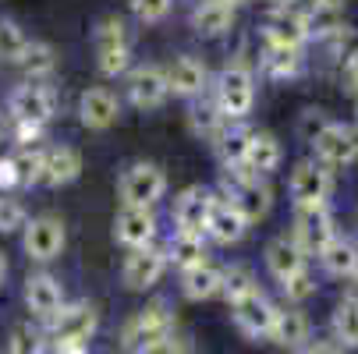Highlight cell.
I'll return each instance as SVG.
<instances>
[{
  "label": "cell",
  "mask_w": 358,
  "mask_h": 354,
  "mask_svg": "<svg viewBox=\"0 0 358 354\" xmlns=\"http://www.w3.org/2000/svg\"><path fill=\"white\" fill-rule=\"evenodd\" d=\"M54 354H89L82 344H71V347H54Z\"/></svg>",
  "instance_id": "47"
},
{
  "label": "cell",
  "mask_w": 358,
  "mask_h": 354,
  "mask_svg": "<svg viewBox=\"0 0 358 354\" xmlns=\"http://www.w3.org/2000/svg\"><path fill=\"white\" fill-rule=\"evenodd\" d=\"M25 305L36 319H54L61 309H64V287L57 276H50V273H32L25 280Z\"/></svg>",
  "instance_id": "21"
},
{
  "label": "cell",
  "mask_w": 358,
  "mask_h": 354,
  "mask_svg": "<svg viewBox=\"0 0 358 354\" xmlns=\"http://www.w3.org/2000/svg\"><path fill=\"white\" fill-rule=\"evenodd\" d=\"M320 263H323V270H327L330 276H337V280L358 276V244L337 234V237L320 251Z\"/></svg>",
  "instance_id": "31"
},
{
  "label": "cell",
  "mask_w": 358,
  "mask_h": 354,
  "mask_svg": "<svg viewBox=\"0 0 358 354\" xmlns=\"http://www.w3.org/2000/svg\"><path fill=\"white\" fill-rule=\"evenodd\" d=\"M167 266H171L167 248H157V244L131 248L128 259H124V270H121V280H124L128 290H149V287L160 283V276L167 273Z\"/></svg>",
  "instance_id": "14"
},
{
  "label": "cell",
  "mask_w": 358,
  "mask_h": 354,
  "mask_svg": "<svg viewBox=\"0 0 358 354\" xmlns=\"http://www.w3.org/2000/svg\"><path fill=\"white\" fill-rule=\"evenodd\" d=\"M43 138V128L39 124H22V121H15V142L18 145H36Z\"/></svg>",
  "instance_id": "44"
},
{
  "label": "cell",
  "mask_w": 358,
  "mask_h": 354,
  "mask_svg": "<svg viewBox=\"0 0 358 354\" xmlns=\"http://www.w3.org/2000/svg\"><path fill=\"white\" fill-rule=\"evenodd\" d=\"M121 117V99L114 96V89L107 85H92L78 96V121L89 131H103Z\"/></svg>",
  "instance_id": "17"
},
{
  "label": "cell",
  "mask_w": 358,
  "mask_h": 354,
  "mask_svg": "<svg viewBox=\"0 0 358 354\" xmlns=\"http://www.w3.org/2000/svg\"><path fill=\"white\" fill-rule=\"evenodd\" d=\"M210 209H213V191H210V188H202V184L185 188V191L178 195V202H174V223H178V230L206 234Z\"/></svg>",
  "instance_id": "18"
},
{
  "label": "cell",
  "mask_w": 358,
  "mask_h": 354,
  "mask_svg": "<svg viewBox=\"0 0 358 354\" xmlns=\"http://www.w3.org/2000/svg\"><path fill=\"white\" fill-rule=\"evenodd\" d=\"M4 276H8V259H4V251H0V283H4Z\"/></svg>",
  "instance_id": "48"
},
{
  "label": "cell",
  "mask_w": 358,
  "mask_h": 354,
  "mask_svg": "<svg viewBox=\"0 0 358 354\" xmlns=\"http://www.w3.org/2000/svg\"><path fill=\"white\" fill-rule=\"evenodd\" d=\"M167 78H171V96H181V99H188V103L192 99H202L206 89H210V68L192 54H181L167 68Z\"/></svg>",
  "instance_id": "20"
},
{
  "label": "cell",
  "mask_w": 358,
  "mask_h": 354,
  "mask_svg": "<svg viewBox=\"0 0 358 354\" xmlns=\"http://www.w3.org/2000/svg\"><path fill=\"white\" fill-rule=\"evenodd\" d=\"M181 294L188 301H210V297L224 294V270H217L210 259L192 270H181Z\"/></svg>",
  "instance_id": "27"
},
{
  "label": "cell",
  "mask_w": 358,
  "mask_h": 354,
  "mask_svg": "<svg viewBox=\"0 0 358 354\" xmlns=\"http://www.w3.org/2000/svg\"><path fill=\"white\" fill-rule=\"evenodd\" d=\"M266 270L277 283H284V280L309 270V256L301 251V244L294 237H273L266 244Z\"/></svg>",
  "instance_id": "22"
},
{
  "label": "cell",
  "mask_w": 358,
  "mask_h": 354,
  "mask_svg": "<svg viewBox=\"0 0 358 354\" xmlns=\"http://www.w3.org/2000/svg\"><path fill=\"white\" fill-rule=\"evenodd\" d=\"M114 237L124 244V248H145L157 241V213L152 206H124L114 216Z\"/></svg>",
  "instance_id": "16"
},
{
  "label": "cell",
  "mask_w": 358,
  "mask_h": 354,
  "mask_svg": "<svg viewBox=\"0 0 358 354\" xmlns=\"http://www.w3.org/2000/svg\"><path fill=\"white\" fill-rule=\"evenodd\" d=\"M248 230V220L241 216V209L224 195L213 191V209H210V223H206V237L217 244H238Z\"/></svg>",
  "instance_id": "19"
},
{
  "label": "cell",
  "mask_w": 358,
  "mask_h": 354,
  "mask_svg": "<svg viewBox=\"0 0 358 354\" xmlns=\"http://www.w3.org/2000/svg\"><path fill=\"white\" fill-rule=\"evenodd\" d=\"M234 15H238V8L231 4V0H195V8H192V29L202 39H220L224 32H231Z\"/></svg>",
  "instance_id": "23"
},
{
  "label": "cell",
  "mask_w": 358,
  "mask_h": 354,
  "mask_svg": "<svg viewBox=\"0 0 358 354\" xmlns=\"http://www.w3.org/2000/svg\"><path fill=\"white\" fill-rule=\"evenodd\" d=\"M171 4L174 0H131V11L142 25H157L171 15Z\"/></svg>",
  "instance_id": "39"
},
{
  "label": "cell",
  "mask_w": 358,
  "mask_h": 354,
  "mask_svg": "<svg viewBox=\"0 0 358 354\" xmlns=\"http://www.w3.org/2000/svg\"><path fill=\"white\" fill-rule=\"evenodd\" d=\"M270 340L280 344V347H287V351H305V347H309V340H313L305 312H298V309H280Z\"/></svg>",
  "instance_id": "30"
},
{
  "label": "cell",
  "mask_w": 358,
  "mask_h": 354,
  "mask_svg": "<svg viewBox=\"0 0 358 354\" xmlns=\"http://www.w3.org/2000/svg\"><path fill=\"white\" fill-rule=\"evenodd\" d=\"M29 216H25V206L11 195H0V234H15V230H25Z\"/></svg>",
  "instance_id": "38"
},
{
  "label": "cell",
  "mask_w": 358,
  "mask_h": 354,
  "mask_svg": "<svg viewBox=\"0 0 358 354\" xmlns=\"http://www.w3.org/2000/svg\"><path fill=\"white\" fill-rule=\"evenodd\" d=\"M301 354H344V347L337 340H309V347Z\"/></svg>",
  "instance_id": "46"
},
{
  "label": "cell",
  "mask_w": 358,
  "mask_h": 354,
  "mask_svg": "<svg viewBox=\"0 0 358 354\" xmlns=\"http://www.w3.org/2000/svg\"><path fill=\"white\" fill-rule=\"evenodd\" d=\"M178 337V319L164 301H152L142 312H135L121 330L124 354H164L167 344Z\"/></svg>",
  "instance_id": "1"
},
{
  "label": "cell",
  "mask_w": 358,
  "mask_h": 354,
  "mask_svg": "<svg viewBox=\"0 0 358 354\" xmlns=\"http://www.w3.org/2000/svg\"><path fill=\"white\" fill-rule=\"evenodd\" d=\"M277 305L263 294V290H252L245 294L241 301L231 305V316H234V326L248 337V340H263L273 333V323H277Z\"/></svg>",
  "instance_id": "15"
},
{
  "label": "cell",
  "mask_w": 358,
  "mask_h": 354,
  "mask_svg": "<svg viewBox=\"0 0 358 354\" xmlns=\"http://www.w3.org/2000/svg\"><path fill=\"white\" fill-rule=\"evenodd\" d=\"M99 326V312L89 301H75V305H64L54 319H50V344L54 347H71V344H89L92 333Z\"/></svg>",
  "instance_id": "9"
},
{
  "label": "cell",
  "mask_w": 358,
  "mask_h": 354,
  "mask_svg": "<svg viewBox=\"0 0 358 354\" xmlns=\"http://www.w3.org/2000/svg\"><path fill=\"white\" fill-rule=\"evenodd\" d=\"M68 244V230H64V220L57 216H36L25 223L22 230V248L32 263H54Z\"/></svg>",
  "instance_id": "12"
},
{
  "label": "cell",
  "mask_w": 358,
  "mask_h": 354,
  "mask_svg": "<svg viewBox=\"0 0 358 354\" xmlns=\"http://www.w3.org/2000/svg\"><path fill=\"white\" fill-rule=\"evenodd\" d=\"M259 71L273 82H291L305 71V50L298 46H277V43H263L259 54Z\"/></svg>",
  "instance_id": "25"
},
{
  "label": "cell",
  "mask_w": 358,
  "mask_h": 354,
  "mask_svg": "<svg viewBox=\"0 0 358 354\" xmlns=\"http://www.w3.org/2000/svg\"><path fill=\"white\" fill-rule=\"evenodd\" d=\"M11 188H22V184H18V167H15V156H0V195H8Z\"/></svg>",
  "instance_id": "43"
},
{
  "label": "cell",
  "mask_w": 358,
  "mask_h": 354,
  "mask_svg": "<svg viewBox=\"0 0 358 354\" xmlns=\"http://www.w3.org/2000/svg\"><path fill=\"white\" fill-rule=\"evenodd\" d=\"M252 290H259V283H255L248 266H227L224 270V297L231 301V305L241 301L245 294H252Z\"/></svg>",
  "instance_id": "37"
},
{
  "label": "cell",
  "mask_w": 358,
  "mask_h": 354,
  "mask_svg": "<svg viewBox=\"0 0 358 354\" xmlns=\"http://www.w3.org/2000/svg\"><path fill=\"white\" fill-rule=\"evenodd\" d=\"M231 124V117L217 107V99L213 96H202V99H192V107H188V131L202 142H217L220 131Z\"/></svg>",
  "instance_id": "26"
},
{
  "label": "cell",
  "mask_w": 358,
  "mask_h": 354,
  "mask_svg": "<svg viewBox=\"0 0 358 354\" xmlns=\"http://www.w3.org/2000/svg\"><path fill=\"white\" fill-rule=\"evenodd\" d=\"M284 160V145L273 131H263V128H252V138H248V156H245V167L241 170H252L259 177H270L277 174Z\"/></svg>",
  "instance_id": "24"
},
{
  "label": "cell",
  "mask_w": 358,
  "mask_h": 354,
  "mask_svg": "<svg viewBox=\"0 0 358 354\" xmlns=\"http://www.w3.org/2000/svg\"><path fill=\"white\" fill-rule=\"evenodd\" d=\"M284 4H294V0H270V8H284Z\"/></svg>",
  "instance_id": "49"
},
{
  "label": "cell",
  "mask_w": 358,
  "mask_h": 354,
  "mask_svg": "<svg viewBox=\"0 0 358 354\" xmlns=\"http://www.w3.org/2000/svg\"><path fill=\"white\" fill-rule=\"evenodd\" d=\"M15 167H18V184H22V188L43 184L46 149H43L39 142H36V145H18V153H15Z\"/></svg>",
  "instance_id": "35"
},
{
  "label": "cell",
  "mask_w": 358,
  "mask_h": 354,
  "mask_svg": "<svg viewBox=\"0 0 358 354\" xmlns=\"http://www.w3.org/2000/svg\"><path fill=\"white\" fill-rule=\"evenodd\" d=\"M213 99L231 121H245L255 107V71L245 61H231L213 78Z\"/></svg>",
  "instance_id": "3"
},
{
  "label": "cell",
  "mask_w": 358,
  "mask_h": 354,
  "mask_svg": "<svg viewBox=\"0 0 358 354\" xmlns=\"http://www.w3.org/2000/svg\"><path fill=\"white\" fill-rule=\"evenodd\" d=\"M82 174V153L71 145H54L46 149V170H43V184L46 188H64L71 181H78Z\"/></svg>",
  "instance_id": "29"
},
{
  "label": "cell",
  "mask_w": 358,
  "mask_h": 354,
  "mask_svg": "<svg viewBox=\"0 0 358 354\" xmlns=\"http://www.w3.org/2000/svg\"><path fill=\"white\" fill-rule=\"evenodd\" d=\"M220 191L241 209V216H245L248 223L263 220V216L273 209V188L266 184V177L252 174V170H224Z\"/></svg>",
  "instance_id": "4"
},
{
  "label": "cell",
  "mask_w": 358,
  "mask_h": 354,
  "mask_svg": "<svg viewBox=\"0 0 358 354\" xmlns=\"http://www.w3.org/2000/svg\"><path fill=\"white\" fill-rule=\"evenodd\" d=\"M39 333H32L29 326L15 330V340H11V354H39Z\"/></svg>",
  "instance_id": "42"
},
{
  "label": "cell",
  "mask_w": 358,
  "mask_h": 354,
  "mask_svg": "<svg viewBox=\"0 0 358 354\" xmlns=\"http://www.w3.org/2000/svg\"><path fill=\"white\" fill-rule=\"evenodd\" d=\"M280 287H284V297H287V301H305V297L316 294V280H313L309 270L298 273V276H291V280H284Z\"/></svg>",
  "instance_id": "40"
},
{
  "label": "cell",
  "mask_w": 358,
  "mask_h": 354,
  "mask_svg": "<svg viewBox=\"0 0 358 354\" xmlns=\"http://www.w3.org/2000/svg\"><path fill=\"white\" fill-rule=\"evenodd\" d=\"M8 110H11V121L46 128L57 114V92L50 82H22L8 99Z\"/></svg>",
  "instance_id": "6"
},
{
  "label": "cell",
  "mask_w": 358,
  "mask_h": 354,
  "mask_svg": "<svg viewBox=\"0 0 358 354\" xmlns=\"http://www.w3.org/2000/svg\"><path fill=\"white\" fill-rule=\"evenodd\" d=\"M231 4H234V8H241V4H252V0H231Z\"/></svg>",
  "instance_id": "50"
},
{
  "label": "cell",
  "mask_w": 358,
  "mask_h": 354,
  "mask_svg": "<svg viewBox=\"0 0 358 354\" xmlns=\"http://www.w3.org/2000/svg\"><path fill=\"white\" fill-rule=\"evenodd\" d=\"M287 191H291L294 209L327 206L330 195H334V170H330L327 163H320L316 156H313V160H301V163H294V170H291Z\"/></svg>",
  "instance_id": "5"
},
{
  "label": "cell",
  "mask_w": 358,
  "mask_h": 354,
  "mask_svg": "<svg viewBox=\"0 0 358 354\" xmlns=\"http://www.w3.org/2000/svg\"><path fill=\"white\" fill-rule=\"evenodd\" d=\"M327 124H330V121L323 117V110H305L301 121H298V135H301V142H309V145H313L316 135H320Z\"/></svg>",
  "instance_id": "41"
},
{
  "label": "cell",
  "mask_w": 358,
  "mask_h": 354,
  "mask_svg": "<svg viewBox=\"0 0 358 354\" xmlns=\"http://www.w3.org/2000/svg\"><path fill=\"white\" fill-rule=\"evenodd\" d=\"M25 82H50L57 71V50L50 43H29L25 57H22Z\"/></svg>",
  "instance_id": "33"
},
{
  "label": "cell",
  "mask_w": 358,
  "mask_h": 354,
  "mask_svg": "<svg viewBox=\"0 0 358 354\" xmlns=\"http://www.w3.org/2000/svg\"><path fill=\"white\" fill-rule=\"evenodd\" d=\"M291 237L301 244L305 256H320V251L337 237V223L330 206H309V209H294V227Z\"/></svg>",
  "instance_id": "13"
},
{
  "label": "cell",
  "mask_w": 358,
  "mask_h": 354,
  "mask_svg": "<svg viewBox=\"0 0 358 354\" xmlns=\"http://www.w3.org/2000/svg\"><path fill=\"white\" fill-rule=\"evenodd\" d=\"M344 82H348V89L358 96V46L344 57Z\"/></svg>",
  "instance_id": "45"
},
{
  "label": "cell",
  "mask_w": 358,
  "mask_h": 354,
  "mask_svg": "<svg viewBox=\"0 0 358 354\" xmlns=\"http://www.w3.org/2000/svg\"><path fill=\"white\" fill-rule=\"evenodd\" d=\"M121 202L124 206H157V202L167 195V174L157 163H131L121 181H117Z\"/></svg>",
  "instance_id": "8"
},
{
  "label": "cell",
  "mask_w": 358,
  "mask_h": 354,
  "mask_svg": "<svg viewBox=\"0 0 358 354\" xmlns=\"http://www.w3.org/2000/svg\"><path fill=\"white\" fill-rule=\"evenodd\" d=\"M124 92H128V103L135 110H160L171 96V78L167 68L160 64H135L124 75Z\"/></svg>",
  "instance_id": "7"
},
{
  "label": "cell",
  "mask_w": 358,
  "mask_h": 354,
  "mask_svg": "<svg viewBox=\"0 0 358 354\" xmlns=\"http://www.w3.org/2000/svg\"><path fill=\"white\" fill-rule=\"evenodd\" d=\"M167 256L178 270H192L199 263H206L210 248H206V234H188V230H174L171 244H167Z\"/></svg>",
  "instance_id": "32"
},
{
  "label": "cell",
  "mask_w": 358,
  "mask_h": 354,
  "mask_svg": "<svg viewBox=\"0 0 358 354\" xmlns=\"http://www.w3.org/2000/svg\"><path fill=\"white\" fill-rule=\"evenodd\" d=\"M313 153L320 163H327L330 170H348L358 163V131L344 121H330L316 142H313Z\"/></svg>",
  "instance_id": "11"
},
{
  "label": "cell",
  "mask_w": 358,
  "mask_h": 354,
  "mask_svg": "<svg viewBox=\"0 0 358 354\" xmlns=\"http://www.w3.org/2000/svg\"><path fill=\"white\" fill-rule=\"evenodd\" d=\"M313 39V22L298 4H284V8H270L263 18V43H277V46H298L305 50Z\"/></svg>",
  "instance_id": "10"
},
{
  "label": "cell",
  "mask_w": 358,
  "mask_h": 354,
  "mask_svg": "<svg viewBox=\"0 0 358 354\" xmlns=\"http://www.w3.org/2000/svg\"><path fill=\"white\" fill-rule=\"evenodd\" d=\"M29 43H32V39L22 32L18 22L0 18V64H22Z\"/></svg>",
  "instance_id": "36"
},
{
  "label": "cell",
  "mask_w": 358,
  "mask_h": 354,
  "mask_svg": "<svg viewBox=\"0 0 358 354\" xmlns=\"http://www.w3.org/2000/svg\"><path fill=\"white\" fill-rule=\"evenodd\" d=\"M92 50H96V68L103 78H121L131 71V32L121 18H103L92 29Z\"/></svg>",
  "instance_id": "2"
},
{
  "label": "cell",
  "mask_w": 358,
  "mask_h": 354,
  "mask_svg": "<svg viewBox=\"0 0 358 354\" xmlns=\"http://www.w3.org/2000/svg\"><path fill=\"white\" fill-rule=\"evenodd\" d=\"M248 138H252V128L245 121H231L220 138L213 142V153L220 160L224 170H241L245 167V156H248Z\"/></svg>",
  "instance_id": "28"
},
{
  "label": "cell",
  "mask_w": 358,
  "mask_h": 354,
  "mask_svg": "<svg viewBox=\"0 0 358 354\" xmlns=\"http://www.w3.org/2000/svg\"><path fill=\"white\" fill-rule=\"evenodd\" d=\"M330 333L341 347H358V297H344L330 316Z\"/></svg>",
  "instance_id": "34"
}]
</instances>
